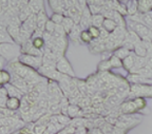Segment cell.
Returning a JSON list of instances; mask_svg holds the SVG:
<instances>
[{
	"mask_svg": "<svg viewBox=\"0 0 152 134\" xmlns=\"http://www.w3.org/2000/svg\"><path fill=\"white\" fill-rule=\"evenodd\" d=\"M0 54L7 61H13V59L21 55V47L16 43H0Z\"/></svg>",
	"mask_w": 152,
	"mask_h": 134,
	"instance_id": "1",
	"label": "cell"
},
{
	"mask_svg": "<svg viewBox=\"0 0 152 134\" xmlns=\"http://www.w3.org/2000/svg\"><path fill=\"white\" fill-rule=\"evenodd\" d=\"M75 25H76L75 22H74V20L72 19V18H70V17H64V22H62V26H64L66 35H69V34L71 33V31L73 30V28Z\"/></svg>",
	"mask_w": 152,
	"mask_h": 134,
	"instance_id": "24",
	"label": "cell"
},
{
	"mask_svg": "<svg viewBox=\"0 0 152 134\" xmlns=\"http://www.w3.org/2000/svg\"><path fill=\"white\" fill-rule=\"evenodd\" d=\"M42 57L28 55V54H21V55L18 57V60L21 62V63H23L24 66H26V67L37 71V70H40V68L43 66Z\"/></svg>",
	"mask_w": 152,
	"mask_h": 134,
	"instance_id": "2",
	"label": "cell"
},
{
	"mask_svg": "<svg viewBox=\"0 0 152 134\" xmlns=\"http://www.w3.org/2000/svg\"><path fill=\"white\" fill-rule=\"evenodd\" d=\"M102 7L96 4L94 1H88V9H89V11H90L91 14H92V16L102 14Z\"/></svg>",
	"mask_w": 152,
	"mask_h": 134,
	"instance_id": "26",
	"label": "cell"
},
{
	"mask_svg": "<svg viewBox=\"0 0 152 134\" xmlns=\"http://www.w3.org/2000/svg\"><path fill=\"white\" fill-rule=\"evenodd\" d=\"M56 70L59 73H61L62 75H66V76L74 77V70L72 68L71 63L66 59V57H62L61 59H59L56 63Z\"/></svg>",
	"mask_w": 152,
	"mask_h": 134,
	"instance_id": "4",
	"label": "cell"
},
{
	"mask_svg": "<svg viewBox=\"0 0 152 134\" xmlns=\"http://www.w3.org/2000/svg\"><path fill=\"white\" fill-rule=\"evenodd\" d=\"M111 65H110V61L109 60H102V62H99V65H98V71H108V70L111 69Z\"/></svg>",
	"mask_w": 152,
	"mask_h": 134,
	"instance_id": "38",
	"label": "cell"
},
{
	"mask_svg": "<svg viewBox=\"0 0 152 134\" xmlns=\"http://www.w3.org/2000/svg\"><path fill=\"white\" fill-rule=\"evenodd\" d=\"M110 65L112 68H121L123 67V60L119 59L118 57H116L115 55H111L109 58Z\"/></svg>",
	"mask_w": 152,
	"mask_h": 134,
	"instance_id": "34",
	"label": "cell"
},
{
	"mask_svg": "<svg viewBox=\"0 0 152 134\" xmlns=\"http://www.w3.org/2000/svg\"><path fill=\"white\" fill-rule=\"evenodd\" d=\"M104 21V17L102 14H98V15H94L91 18V25L96 26L98 29L102 28V23Z\"/></svg>",
	"mask_w": 152,
	"mask_h": 134,
	"instance_id": "25",
	"label": "cell"
},
{
	"mask_svg": "<svg viewBox=\"0 0 152 134\" xmlns=\"http://www.w3.org/2000/svg\"><path fill=\"white\" fill-rule=\"evenodd\" d=\"M121 111L124 114L130 115V114H133V113H135L136 111H137V109H136L133 100H127V101H124L121 105Z\"/></svg>",
	"mask_w": 152,
	"mask_h": 134,
	"instance_id": "10",
	"label": "cell"
},
{
	"mask_svg": "<svg viewBox=\"0 0 152 134\" xmlns=\"http://www.w3.org/2000/svg\"><path fill=\"white\" fill-rule=\"evenodd\" d=\"M151 12H152V11H151Z\"/></svg>",
	"mask_w": 152,
	"mask_h": 134,
	"instance_id": "43",
	"label": "cell"
},
{
	"mask_svg": "<svg viewBox=\"0 0 152 134\" xmlns=\"http://www.w3.org/2000/svg\"><path fill=\"white\" fill-rule=\"evenodd\" d=\"M21 107V100L18 97H9L7 103V109L12 110L16 112L17 110H19Z\"/></svg>",
	"mask_w": 152,
	"mask_h": 134,
	"instance_id": "15",
	"label": "cell"
},
{
	"mask_svg": "<svg viewBox=\"0 0 152 134\" xmlns=\"http://www.w3.org/2000/svg\"><path fill=\"white\" fill-rule=\"evenodd\" d=\"M49 20H50V18L48 17V15H47V13L45 12V10L41 11L39 14H37V29L45 32V24H47V22L49 21Z\"/></svg>",
	"mask_w": 152,
	"mask_h": 134,
	"instance_id": "13",
	"label": "cell"
},
{
	"mask_svg": "<svg viewBox=\"0 0 152 134\" xmlns=\"http://www.w3.org/2000/svg\"><path fill=\"white\" fill-rule=\"evenodd\" d=\"M32 41H33V46L35 47L37 50L42 51L43 47L45 46V41L42 37H37V38H32Z\"/></svg>",
	"mask_w": 152,
	"mask_h": 134,
	"instance_id": "32",
	"label": "cell"
},
{
	"mask_svg": "<svg viewBox=\"0 0 152 134\" xmlns=\"http://www.w3.org/2000/svg\"><path fill=\"white\" fill-rule=\"evenodd\" d=\"M5 89L7 90V93H9V97H18L21 99L23 97V92L20 91L19 89H17L16 87H14L12 84H9L7 86H4Z\"/></svg>",
	"mask_w": 152,
	"mask_h": 134,
	"instance_id": "17",
	"label": "cell"
},
{
	"mask_svg": "<svg viewBox=\"0 0 152 134\" xmlns=\"http://www.w3.org/2000/svg\"><path fill=\"white\" fill-rule=\"evenodd\" d=\"M11 84L14 87H16L17 89H19L20 91H22L23 93L26 92V89H28V82L24 78L18 76L16 74H13L12 73V79H11Z\"/></svg>",
	"mask_w": 152,
	"mask_h": 134,
	"instance_id": "6",
	"label": "cell"
},
{
	"mask_svg": "<svg viewBox=\"0 0 152 134\" xmlns=\"http://www.w3.org/2000/svg\"><path fill=\"white\" fill-rule=\"evenodd\" d=\"M45 131H47V126L36 124L33 127V134H43Z\"/></svg>",
	"mask_w": 152,
	"mask_h": 134,
	"instance_id": "39",
	"label": "cell"
},
{
	"mask_svg": "<svg viewBox=\"0 0 152 134\" xmlns=\"http://www.w3.org/2000/svg\"><path fill=\"white\" fill-rule=\"evenodd\" d=\"M126 42H129V43H132L133 46H135L136 43L140 42L142 41V38L138 36L137 34L135 33L134 31H132L131 29H129L127 31V34H126V37H125V40Z\"/></svg>",
	"mask_w": 152,
	"mask_h": 134,
	"instance_id": "14",
	"label": "cell"
},
{
	"mask_svg": "<svg viewBox=\"0 0 152 134\" xmlns=\"http://www.w3.org/2000/svg\"><path fill=\"white\" fill-rule=\"evenodd\" d=\"M135 74H140V76H142L146 79H150L152 77V68L148 67V66H145L144 68L138 70L137 73H135Z\"/></svg>",
	"mask_w": 152,
	"mask_h": 134,
	"instance_id": "27",
	"label": "cell"
},
{
	"mask_svg": "<svg viewBox=\"0 0 152 134\" xmlns=\"http://www.w3.org/2000/svg\"><path fill=\"white\" fill-rule=\"evenodd\" d=\"M134 65H135V54L132 52L128 57H126L123 60V67L125 68L126 71L130 72L131 70L134 68Z\"/></svg>",
	"mask_w": 152,
	"mask_h": 134,
	"instance_id": "16",
	"label": "cell"
},
{
	"mask_svg": "<svg viewBox=\"0 0 152 134\" xmlns=\"http://www.w3.org/2000/svg\"><path fill=\"white\" fill-rule=\"evenodd\" d=\"M138 13L146 15L152 11V1L151 0H140L137 1Z\"/></svg>",
	"mask_w": 152,
	"mask_h": 134,
	"instance_id": "9",
	"label": "cell"
},
{
	"mask_svg": "<svg viewBox=\"0 0 152 134\" xmlns=\"http://www.w3.org/2000/svg\"><path fill=\"white\" fill-rule=\"evenodd\" d=\"M102 133L104 132H102V130L100 128H93L91 130V134H102Z\"/></svg>",
	"mask_w": 152,
	"mask_h": 134,
	"instance_id": "41",
	"label": "cell"
},
{
	"mask_svg": "<svg viewBox=\"0 0 152 134\" xmlns=\"http://www.w3.org/2000/svg\"><path fill=\"white\" fill-rule=\"evenodd\" d=\"M49 4H50L51 10L54 13H58V14H64V1H49Z\"/></svg>",
	"mask_w": 152,
	"mask_h": 134,
	"instance_id": "18",
	"label": "cell"
},
{
	"mask_svg": "<svg viewBox=\"0 0 152 134\" xmlns=\"http://www.w3.org/2000/svg\"><path fill=\"white\" fill-rule=\"evenodd\" d=\"M117 23L115 21H114L113 19H109V18H104V23H102V28H104V30L107 32H109L110 34L113 33L115 30H116L117 28Z\"/></svg>",
	"mask_w": 152,
	"mask_h": 134,
	"instance_id": "20",
	"label": "cell"
},
{
	"mask_svg": "<svg viewBox=\"0 0 152 134\" xmlns=\"http://www.w3.org/2000/svg\"><path fill=\"white\" fill-rule=\"evenodd\" d=\"M130 96L135 97H152V86L150 84H131Z\"/></svg>",
	"mask_w": 152,
	"mask_h": 134,
	"instance_id": "3",
	"label": "cell"
},
{
	"mask_svg": "<svg viewBox=\"0 0 152 134\" xmlns=\"http://www.w3.org/2000/svg\"><path fill=\"white\" fill-rule=\"evenodd\" d=\"M57 134H68V133H66V130H61V131H59V132H58V133H57Z\"/></svg>",
	"mask_w": 152,
	"mask_h": 134,
	"instance_id": "42",
	"label": "cell"
},
{
	"mask_svg": "<svg viewBox=\"0 0 152 134\" xmlns=\"http://www.w3.org/2000/svg\"><path fill=\"white\" fill-rule=\"evenodd\" d=\"M80 115L85 114L81 111V108L78 105H75V103H70L69 107H68V116L71 118H76V117H83Z\"/></svg>",
	"mask_w": 152,
	"mask_h": 134,
	"instance_id": "8",
	"label": "cell"
},
{
	"mask_svg": "<svg viewBox=\"0 0 152 134\" xmlns=\"http://www.w3.org/2000/svg\"><path fill=\"white\" fill-rule=\"evenodd\" d=\"M88 32L90 33L91 37H92L94 40H95V39L100 38V29H98V28H96V26L91 25L90 28L88 29Z\"/></svg>",
	"mask_w": 152,
	"mask_h": 134,
	"instance_id": "36",
	"label": "cell"
},
{
	"mask_svg": "<svg viewBox=\"0 0 152 134\" xmlns=\"http://www.w3.org/2000/svg\"><path fill=\"white\" fill-rule=\"evenodd\" d=\"M128 14L131 16H134V15L137 14L138 12V5H137V1H128Z\"/></svg>",
	"mask_w": 152,
	"mask_h": 134,
	"instance_id": "28",
	"label": "cell"
},
{
	"mask_svg": "<svg viewBox=\"0 0 152 134\" xmlns=\"http://www.w3.org/2000/svg\"><path fill=\"white\" fill-rule=\"evenodd\" d=\"M53 22H54L56 25H59V24H62L64 20V14H58V13H53V15L50 18Z\"/></svg>",
	"mask_w": 152,
	"mask_h": 134,
	"instance_id": "35",
	"label": "cell"
},
{
	"mask_svg": "<svg viewBox=\"0 0 152 134\" xmlns=\"http://www.w3.org/2000/svg\"><path fill=\"white\" fill-rule=\"evenodd\" d=\"M11 79H12V73L7 71V70L2 69L0 72V82L2 86H7V84H11Z\"/></svg>",
	"mask_w": 152,
	"mask_h": 134,
	"instance_id": "23",
	"label": "cell"
},
{
	"mask_svg": "<svg viewBox=\"0 0 152 134\" xmlns=\"http://www.w3.org/2000/svg\"><path fill=\"white\" fill-rule=\"evenodd\" d=\"M7 25H1L0 28V43H16L7 32Z\"/></svg>",
	"mask_w": 152,
	"mask_h": 134,
	"instance_id": "12",
	"label": "cell"
},
{
	"mask_svg": "<svg viewBox=\"0 0 152 134\" xmlns=\"http://www.w3.org/2000/svg\"><path fill=\"white\" fill-rule=\"evenodd\" d=\"M81 32H83V30H81V28H80V25L79 24H76L75 26L73 28V30L71 31V33L69 34V36L71 37L73 40H77V39H80V34H81Z\"/></svg>",
	"mask_w": 152,
	"mask_h": 134,
	"instance_id": "29",
	"label": "cell"
},
{
	"mask_svg": "<svg viewBox=\"0 0 152 134\" xmlns=\"http://www.w3.org/2000/svg\"><path fill=\"white\" fill-rule=\"evenodd\" d=\"M80 40L83 41V43H91L93 41V38L91 37L90 33L88 32V30L87 31H83L80 34Z\"/></svg>",
	"mask_w": 152,
	"mask_h": 134,
	"instance_id": "37",
	"label": "cell"
},
{
	"mask_svg": "<svg viewBox=\"0 0 152 134\" xmlns=\"http://www.w3.org/2000/svg\"><path fill=\"white\" fill-rule=\"evenodd\" d=\"M57 119H58V122L59 124H61L62 126H64V127H68L70 124H71V120H70V118L68 115L66 114H57Z\"/></svg>",
	"mask_w": 152,
	"mask_h": 134,
	"instance_id": "33",
	"label": "cell"
},
{
	"mask_svg": "<svg viewBox=\"0 0 152 134\" xmlns=\"http://www.w3.org/2000/svg\"><path fill=\"white\" fill-rule=\"evenodd\" d=\"M20 28L21 26H15V25H7V32L9 34L11 35L14 41L16 43L19 44V35H20Z\"/></svg>",
	"mask_w": 152,
	"mask_h": 134,
	"instance_id": "19",
	"label": "cell"
},
{
	"mask_svg": "<svg viewBox=\"0 0 152 134\" xmlns=\"http://www.w3.org/2000/svg\"><path fill=\"white\" fill-rule=\"evenodd\" d=\"M129 29H131L132 31L135 32L140 38H142V40L147 39L150 35V29L144 23H138V22L131 21L129 23Z\"/></svg>",
	"mask_w": 152,
	"mask_h": 134,
	"instance_id": "5",
	"label": "cell"
},
{
	"mask_svg": "<svg viewBox=\"0 0 152 134\" xmlns=\"http://www.w3.org/2000/svg\"><path fill=\"white\" fill-rule=\"evenodd\" d=\"M131 53H132V52H131L130 50H128L127 48H125V47L121 46V47H119V48L115 49L113 55H115L116 57H118L119 59L124 60L126 57H128V56L130 55Z\"/></svg>",
	"mask_w": 152,
	"mask_h": 134,
	"instance_id": "21",
	"label": "cell"
},
{
	"mask_svg": "<svg viewBox=\"0 0 152 134\" xmlns=\"http://www.w3.org/2000/svg\"><path fill=\"white\" fill-rule=\"evenodd\" d=\"M133 53H134L136 56H140V57H144V58L147 57L148 49H147V46H146L145 41L142 40L140 42L136 43L135 46H134V50H133Z\"/></svg>",
	"mask_w": 152,
	"mask_h": 134,
	"instance_id": "7",
	"label": "cell"
},
{
	"mask_svg": "<svg viewBox=\"0 0 152 134\" xmlns=\"http://www.w3.org/2000/svg\"><path fill=\"white\" fill-rule=\"evenodd\" d=\"M132 100H133V103H134V105H135L137 111L145 109L146 106H147V103H146L145 98H142V97H134Z\"/></svg>",
	"mask_w": 152,
	"mask_h": 134,
	"instance_id": "30",
	"label": "cell"
},
{
	"mask_svg": "<svg viewBox=\"0 0 152 134\" xmlns=\"http://www.w3.org/2000/svg\"><path fill=\"white\" fill-rule=\"evenodd\" d=\"M28 7L31 9L32 13L35 15L39 14L43 11V2L42 1H28Z\"/></svg>",
	"mask_w": 152,
	"mask_h": 134,
	"instance_id": "22",
	"label": "cell"
},
{
	"mask_svg": "<svg viewBox=\"0 0 152 134\" xmlns=\"http://www.w3.org/2000/svg\"><path fill=\"white\" fill-rule=\"evenodd\" d=\"M113 20L117 23L118 26H121V28H126V23H125V19H124V16L121 14H119L117 11L114 12V17Z\"/></svg>",
	"mask_w": 152,
	"mask_h": 134,
	"instance_id": "31",
	"label": "cell"
},
{
	"mask_svg": "<svg viewBox=\"0 0 152 134\" xmlns=\"http://www.w3.org/2000/svg\"><path fill=\"white\" fill-rule=\"evenodd\" d=\"M55 29H56V24H55L54 22H53L52 20L50 19L49 21L47 22V24H45V32H49V33H51V34H54Z\"/></svg>",
	"mask_w": 152,
	"mask_h": 134,
	"instance_id": "40",
	"label": "cell"
},
{
	"mask_svg": "<svg viewBox=\"0 0 152 134\" xmlns=\"http://www.w3.org/2000/svg\"><path fill=\"white\" fill-rule=\"evenodd\" d=\"M131 84H148L150 82V79H146L140 74H129L127 77Z\"/></svg>",
	"mask_w": 152,
	"mask_h": 134,
	"instance_id": "11",
	"label": "cell"
}]
</instances>
